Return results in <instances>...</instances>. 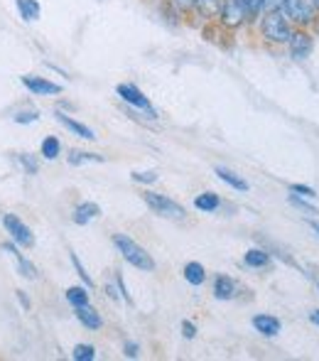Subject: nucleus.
I'll return each mask as SVG.
<instances>
[{
	"label": "nucleus",
	"mask_w": 319,
	"mask_h": 361,
	"mask_svg": "<svg viewBox=\"0 0 319 361\" xmlns=\"http://www.w3.org/2000/svg\"><path fill=\"white\" fill-rule=\"evenodd\" d=\"M261 37L270 44H287L292 35V23L282 10H270V13H261Z\"/></svg>",
	"instance_id": "nucleus-1"
},
{
	"label": "nucleus",
	"mask_w": 319,
	"mask_h": 361,
	"mask_svg": "<svg viewBox=\"0 0 319 361\" xmlns=\"http://www.w3.org/2000/svg\"><path fill=\"white\" fill-rule=\"evenodd\" d=\"M113 246L118 248V253L123 256V261L130 263L133 268H138V271H143V273L155 271L153 256H150L140 243H135L130 236H125V233H113Z\"/></svg>",
	"instance_id": "nucleus-2"
},
{
	"label": "nucleus",
	"mask_w": 319,
	"mask_h": 361,
	"mask_svg": "<svg viewBox=\"0 0 319 361\" xmlns=\"http://www.w3.org/2000/svg\"><path fill=\"white\" fill-rule=\"evenodd\" d=\"M143 202L148 204V209L153 212V214H158L162 219H172V221H177V219L187 216L184 207L177 204V202L170 200V197L158 195V192H143Z\"/></svg>",
	"instance_id": "nucleus-3"
},
{
	"label": "nucleus",
	"mask_w": 319,
	"mask_h": 361,
	"mask_svg": "<svg viewBox=\"0 0 319 361\" xmlns=\"http://www.w3.org/2000/svg\"><path fill=\"white\" fill-rule=\"evenodd\" d=\"M282 13L287 15V20L300 27H307V25L315 23L317 18V3L315 0H282Z\"/></svg>",
	"instance_id": "nucleus-4"
},
{
	"label": "nucleus",
	"mask_w": 319,
	"mask_h": 361,
	"mask_svg": "<svg viewBox=\"0 0 319 361\" xmlns=\"http://www.w3.org/2000/svg\"><path fill=\"white\" fill-rule=\"evenodd\" d=\"M115 94H118L120 101H125L128 106H133L135 111H140V114H148L150 118H158V114H155L150 99L135 84H118V86H115Z\"/></svg>",
	"instance_id": "nucleus-5"
},
{
	"label": "nucleus",
	"mask_w": 319,
	"mask_h": 361,
	"mask_svg": "<svg viewBox=\"0 0 319 361\" xmlns=\"http://www.w3.org/2000/svg\"><path fill=\"white\" fill-rule=\"evenodd\" d=\"M219 20L229 30H239L246 23H251V15H248V8L243 0H224V5L219 10Z\"/></svg>",
	"instance_id": "nucleus-6"
},
{
	"label": "nucleus",
	"mask_w": 319,
	"mask_h": 361,
	"mask_svg": "<svg viewBox=\"0 0 319 361\" xmlns=\"http://www.w3.org/2000/svg\"><path fill=\"white\" fill-rule=\"evenodd\" d=\"M3 226H5V231L10 233V238H13V243L18 248H32L35 246V233H32V228H30L27 224H25L20 216L5 214L3 216Z\"/></svg>",
	"instance_id": "nucleus-7"
},
{
	"label": "nucleus",
	"mask_w": 319,
	"mask_h": 361,
	"mask_svg": "<svg viewBox=\"0 0 319 361\" xmlns=\"http://www.w3.org/2000/svg\"><path fill=\"white\" fill-rule=\"evenodd\" d=\"M287 47H290V57L292 59H307L312 54V49H315V39H312V35L307 32V30H292L290 39H287Z\"/></svg>",
	"instance_id": "nucleus-8"
},
{
	"label": "nucleus",
	"mask_w": 319,
	"mask_h": 361,
	"mask_svg": "<svg viewBox=\"0 0 319 361\" xmlns=\"http://www.w3.org/2000/svg\"><path fill=\"white\" fill-rule=\"evenodd\" d=\"M3 248L5 253H8L10 258L15 261V271L20 273V276L25 278V281H37V268H35V263L32 261H27V258L23 256V253L18 251V246L15 243H3Z\"/></svg>",
	"instance_id": "nucleus-9"
},
{
	"label": "nucleus",
	"mask_w": 319,
	"mask_h": 361,
	"mask_svg": "<svg viewBox=\"0 0 319 361\" xmlns=\"http://www.w3.org/2000/svg\"><path fill=\"white\" fill-rule=\"evenodd\" d=\"M23 84H25V89H27L30 94H35V96H57V94H62V86H59V84H54V81H49V79H42V76H35V74H25Z\"/></svg>",
	"instance_id": "nucleus-10"
},
{
	"label": "nucleus",
	"mask_w": 319,
	"mask_h": 361,
	"mask_svg": "<svg viewBox=\"0 0 319 361\" xmlns=\"http://www.w3.org/2000/svg\"><path fill=\"white\" fill-rule=\"evenodd\" d=\"M251 324L256 332L263 334V337H275V334L282 329V322L277 317H273V314H256V317L251 319Z\"/></svg>",
	"instance_id": "nucleus-11"
},
{
	"label": "nucleus",
	"mask_w": 319,
	"mask_h": 361,
	"mask_svg": "<svg viewBox=\"0 0 319 361\" xmlns=\"http://www.w3.org/2000/svg\"><path fill=\"white\" fill-rule=\"evenodd\" d=\"M214 175L219 177L221 182H226V185H229L231 190H236V192H248V190H251V187H248V182L243 180L241 175H236L234 170H229V167H224V165H216Z\"/></svg>",
	"instance_id": "nucleus-12"
},
{
	"label": "nucleus",
	"mask_w": 319,
	"mask_h": 361,
	"mask_svg": "<svg viewBox=\"0 0 319 361\" xmlns=\"http://www.w3.org/2000/svg\"><path fill=\"white\" fill-rule=\"evenodd\" d=\"M74 314H77V319L84 324L86 329H101L104 327V319H101V314L96 312L91 305H79V307H74Z\"/></svg>",
	"instance_id": "nucleus-13"
},
{
	"label": "nucleus",
	"mask_w": 319,
	"mask_h": 361,
	"mask_svg": "<svg viewBox=\"0 0 319 361\" xmlns=\"http://www.w3.org/2000/svg\"><path fill=\"white\" fill-rule=\"evenodd\" d=\"M57 121H59V123H62L67 130H72L74 135H79V138H84V140H96L94 130H91L89 126H84V123H79V121H74L72 116H67V114H62V111H57Z\"/></svg>",
	"instance_id": "nucleus-14"
},
{
	"label": "nucleus",
	"mask_w": 319,
	"mask_h": 361,
	"mask_svg": "<svg viewBox=\"0 0 319 361\" xmlns=\"http://www.w3.org/2000/svg\"><path fill=\"white\" fill-rule=\"evenodd\" d=\"M101 216V207L96 204V202H81V204L74 209V224H79V226H86L89 221H94V219Z\"/></svg>",
	"instance_id": "nucleus-15"
},
{
	"label": "nucleus",
	"mask_w": 319,
	"mask_h": 361,
	"mask_svg": "<svg viewBox=\"0 0 319 361\" xmlns=\"http://www.w3.org/2000/svg\"><path fill=\"white\" fill-rule=\"evenodd\" d=\"M211 293H214L216 300H231L236 295V281L229 276H216L214 286H211Z\"/></svg>",
	"instance_id": "nucleus-16"
},
{
	"label": "nucleus",
	"mask_w": 319,
	"mask_h": 361,
	"mask_svg": "<svg viewBox=\"0 0 319 361\" xmlns=\"http://www.w3.org/2000/svg\"><path fill=\"white\" fill-rule=\"evenodd\" d=\"M243 263H246L248 268H268L273 263L270 253L263 251V248H251V251H246V256H243Z\"/></svg>",
	"instance_id": "nucleus-17"
},
{
	"label": "nucleus",
	"mask_w": 319,
	"mask_h": 361,
	"mask_svg": "<svg viewBox=\"0 0 319 361\" xmlns=\"http://www.w3.org/2000/svg\"><path fill=\"white\" fill-rule=\"evenodd\" d=\"M15 5H18V13L25 23H35L42 15V8H39L37 0H15Z\"/></svg>",
	"instance_id": "nucleus-18"
},
{
	"label": "nucleus",
	"mask_w": 319,
	"mask_h": 361,
	"mask_svg": "<svg viewBox=\"0 0 319 361\" xmlns=\"http://www.w3.org/2000/svg\"><path fill=\"white\" fill-rule=\"evenodd\" d=\"M184 281L189 283V286H201V283L206 281V268L201 266L199 261H189L184 266Z\"/></svg>",
	"instance_id": "nucleus-19"
},
{
	"label": "nucleus",
	"mask_w": 319,
	"mask_h": 361,
	"mask_svg": "<svg viewBox=\"0 0 319 361\" xmlns=\"http://www.w3.org/2000/svg\"><path fill=\"white\" fill-rule=\"evenodd\" d=\"M106 157L104 155H96V152H86V150H72L67 155V162L69 165H89V162H104Z\"/></svg>",
	"instance_id": "nucleus-20"
},
{
	"label": "nucleus",
	"mask_w": 319,
	"mask_h": 361,
	"mask_svg": "<svg viewBox=\"0 0 319 361\" xmlns=\"http://www.w3.org/2000/svg\"><path fill=\"white\" fill-rule=\"evenodd\" d=\"M219 204H221V200H219L216 192H204V195H199L194 200V207L199 212H216L219 209Z\"/></svg>",
	"instance_id": "nucleus-21"
},
{
	"label": "nucleus",
	"mask_w": 319,
	"mask_h": 361,
	"mask_svg": "<svg viewBox=\"0 0 319 361\" xmlns=\"http://www.w3.org/2000/svg\"><path fill=\"white\" fill-rule=\"evenodd\" d=\"M39 152H42L44 160H57L59 152H62V143H59V138L49 135V138L42 140V145H39Z\"/></svg>",
	"instance_id": "nucleus-22"
},
{
	"label": "nucleus",
	"mask_w": 319,
	"mask_h": 361,
	"mask_svg": "<svg viewBox=\"0 0 319 361\" xmlns=\"http://www.w3.org/2000/svg\"><path fill=\"white\" fill-rule=\"evenodd\" d=\"M221 5H224V0H196V10L204 18H219Z\"/></svg>",
	"instance_id": "nucleus-23"
},
{
	"label": "nucleus",
	"mask_w": 319,
	"mask_h": 361,
	"mask_svg": "<svg viewBox=\"0 0 319 361\" xmlns=\"http://www.w3.org/2000/svg\"><path fill=\"white\" fill-rule=\"evenodd\" d=\"M67 300L72 307H79V305H89V293H86V288L81 286H74L67 290Z\"/></svg>",
	"instance_id": "nucleus-24"
},
{
	"label": "nucleus",
	"mask_w": 319,
	"mask_h": 361,
	"mask_svg": "<svg viewBox=\"0 0 319 361\" xmlns=\"http://www.w3.org/2000/svg\"><path fill=\"white\" fill-rule=\"evenodd\" d=\"M72 359L74 361H94L96 359V349L94 344H77L72 352Z\"/></svg>",
	"instance_id": "nucleus-25"
},
{
	"label": "nucleus",
	"mask_w": 319,
	"mask_h": 361,
	"mask_svg": "<svg viewBox=\"0 0 319 361\" xmlns=\"http://www.w3.org/2000/svg\"><path fill=\"white\" fill-rule=\"evenodd\" d=\"M15 123L20 126H27V123H35V121H39V111L35 109H25V111H18V114L13 116Z\"/></svg>",
	"instance_id": "nucleus-26"
},
{
	"label": "nucleus",
	"mask_w": 319,
	"mask_h": 361,
	"mask_svg": "<svg viewBox=\"0 0 319 361\" xmlns=\"http://www.w3.org/2000/svg\"><path fill=\"white\" fill-rule=\"evenodd\" d=\"M18 162H20V167L27 172V175H35V172H37V157L30 155V152H20Z\"/></svg>",
	"instance_id": "nucleus-27"
},
{
	"label": "nucleus",
	"mask_w": 319,
	"mask_h": 361,
	"mask_svg": "<svg viewBox=\"0 0 319 361\" xmlns=\"http://www.w3.org/2000/svg\"><path fill=\"white\" fill-rule=\"evenodd\" d=\"M130 177H133L135 182H140V185H153V182H158L160 175H158V170H135Z\"/></svg>",
	"instance_id": "nucleus-28"
},
{
	"label": "nucleus",
	"mask_w": 319,
	"mask_h": 361,
	"mask_svg": "<svg viewBox=\"0 0 319 361\" xmlns=\"http://www.w3.org/2000/svg\"><path fill=\"white\" fill-rule=\"evenodd\" d=\"M69 258H72V266H74V271H77L79 276H81V281L86 283V288H94V281H91V276H89V273H86L84 263L79 261V256H77V253H72V256H69Z\"/></svg>",
	"instance_id": "nucleus-29"
},
{
	"label": "nucleus",
	"mask_w": 319,
	"mask_h": 361,
	"mask_svg": "<svg viewBox=\"0 0 319 361\" xmlns=\"http://www.w3.org/2000/svg\"><path fill=\"white\" fill-rule=\"evenodd\" d=\"M287 200H290V204L292 207H297V209H302V212H305V214H319V212L315 209V207H312V204H307V202L305 200H300V197H297V195H290V197H287Z\"/></svg>",
	"instance_id": "nucleus-30"
},
{
	"label": "nucleus",
	"mask_w": 319,
	"mask_h": 361,
	"mask_svg": "<svg viewBox=\"0 0 319 361\" xmlns=\"http://www.w3.org/2000/svg\"><path fill=\"white\" fill-rule=\"evenodd\" d=\"M290 192H292V195L305 197V200H315V197H317V192L312 190V187H307V185H290Z\"/></svg>",
	"instance_id": "nucleus-31"
},
{
	"label": "nucleus",
	"mask_w": 319,
	"mask_h": 361,
	"mask_svg": "<svg viewBox=\"0 0 319 361\" xmlns=\"http://www.w3.org/2000/svg\"><path fill=\"white\" fill-rule=\"evenodd\" d=\"M115 283H118V293H120V300H125L128 305H133V298H130V293H128V286H125V281H123V276H115Z\"/></svg>",
	"instance_id": "nucleus-32"
},
{
	"label": "nucleus",
	"mask_w": 319,
	"mask_h": 361,
	"mask_svg": "<svg viewBox=\"0 0 319 361\" xmlns=\"http://www.w3.org/2000/svg\"><path fill=\"white\" fill-rule=\"evenodd\" d=\"M172 5H175L177 10H182V13H192V10H196V0H170Z\"/></svg>",
	"instance_id": "nucleus-33"
},
{
	"label": "nucleus",
	"mask_w": 319,
	"mask_h": 361,
	"mask_svg": "<svg viewBox=\"0 0 319 361\" xmlns=\"http://www.w3.org/2000/svg\"><path fill=\"white\" fill-rule=\"evenodd\" d=\"M123 352H125V357H128V359H138L140 357V347L135 342H125Z\"/></svg>",
	"instance_id": "nucleus-34"
},
{
	"label": "nucleus",
	"mask_w": 319,
	"mask_h": 361,
	"mask_svg": "<svg viewBox=\"0 0 319 361\" xmlns=\"http://www.w3.org/2000/svg\"><path fill=\"white\" fill-rule=\"evenodd\" d=\"M182 334H184V339H194V337H196V327H194V322H189V319H184V322H182Z\"/></svg>",
	"instance_id": "nucleus-35"
},
{
	"label": "nucleus",
	"mask_w": 319,
	"mask_h": 361,
	"mask_svg": "<svg viewBox=\"0 0 319 361\" xmlns=\"http://www.w3.org/2000/svg\"><path fill=\"white\" fill-rule=\"evenodd\" d=\"M15 295H18V302L23 305L25 310H30V307H32V302H30V298H27V295L23 293V290H18V293H15Z\"/></svg>",
	"instance_id": "nucleus-36"
},
{
	"label": "nucleus",
	"mask_w": 319,
	"mask_h": 361,
	"mask_svg": "<svg viewBox=\"0 0 319 361\" xmlns=\"http://www.w3.org/2000/svg\"><path fill=\"white\" fill-rule=\"evenodd\" d=\"M310 322L319 324V310H315V312H310Z\"/></svg>",
	"instance_id": "nucleus-37"
},
{
	"label": "nucleus",
	"mask_w": 319,
	"mask_h": 361,
	"mask_svg": "<svg viewBox=\"0 0 319 361\" xmlns=\"http://www.w3.org/2000/svg\"><path fill=\"white\" fill-rule=\"evenodd\" d=\"M310 226L315 228V233H317V236H319V221H315V219H312V221H310Z\"/></svg>",
	"instance_id": "nucleus-38"
},
{
	"label": "nucleus",
	"mask_w": 319,
	"mask_h": 361,
	"mask_svg": "<svg viewBox=\"0 0 319 361\" xmlns=\"http://www.w3.org/2000/svg\"><path fill=\"white\" fill-rule=\"evenodd\" d=\"M317 35H319V23H317Z\"/></svg>",
	"instance_id": "nucleus-39"
}]
</instances>
